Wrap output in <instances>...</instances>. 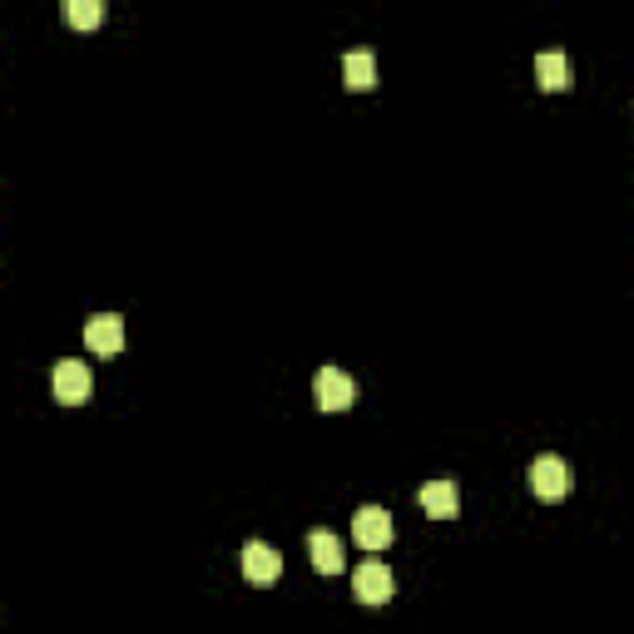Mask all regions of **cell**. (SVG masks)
I'll return each mask as SVG.
<instances>
[{
	"label": "cell",
	"mask_w": 634,
	"mask_h": 634,
	"mask_svg": "<svg viewBox=\"0 0 634 634\" xmlns=\"http://www.w3.org/2000/svg\"><path fill=\"white\" fill-rule=\"evenodd\" d=\"M50 387H55V397L65 402V407H80V402H89V392H95V376H89V367H85V362L65 357V362L55 367Z\"/></svg>",
	"instance_id": "3"
},
{
	"label": "cell",
	"mask_w": 634,
	"mask_h": 634,
	"mask_svg": "<svg viewBox=\"0 0 634 634\" xmlns=\"http://www.w3.org/2000/svg\"><path fill=\"white\" fill-rule=\"evenodd\" d=\"M85 347L99 357H115L119 347H124V318H115V312H95L85 323Z\"/></svg>",
	"instance_id": "7"
},
{
	"label": "cell",
	"mask_w": 634,
	"mask_h": 634,
	"mask_svg": "<svg viewBox=\"0 0 634 634\" xmlns=\"http://www.w3.org/2000/svg\"><path fill=\"white\" fill-rule=\"evenodd\" d=\"M312 397H318L323 411H347L357 402V382L343 372V367H318V376H312Z\"/></svg>",
	"instance_id": "1"
},
{
	"label": "cell",
	"mask_w": 634,
	"mask_h": 634,
	"mask_svg": "<svg viewBox=\"0 0 634 634\" xmlns=\"http://www.w3.org/2000/svg\"><path fill=\"white\" fill-rule=\"evenodd\" d=\"M536 75H540V89H570V60H565V50H540L536 55Z\"/></svg>",
	"instance_id": "11"
},
{
	"label": "cell",
	"mask_w": 634,
	"mask_h": 634,
	"mask_svg": "<svg viewBox=\"0 0 634 634\" xmlns=\"http://www.w3.org/2000/svg\"><path fill=\"white\" fill-rule=\"evenodd\" d=\"M352 536H357L362 550H387L397 530H392V516L382 511V505H362V511L352 516Z\"/></svg>",
	"instance_id": "5"
},
{
	"label": "cell",
	"mask_w": 634,
	"mask_h": 634,
	"mask_svg": "<svg viewBox=\"0 0 634 634\" xmlns=\"http://www.w3.org/2000/svg\"><path fill=\"white\" fill-rule=\"evenodd\" d=\"M530 491H536L540 501H560V495L570 491V466L550 452L536 456V462H530Z\"/></svg>",
	"instance_id": "6"
},
{
	"label": "cell",
	"mask_w": 634,
	"mask_h": 634,
	"mask_svg": "<svg viewBox=\"0 0 634 634\" xmlns=\"http://www.w3.org/2000/svg\"><path fill=\"white\" fill-rule=\"evenodd\" d=\"M308 550H312V565L323 570V575H337V570H343V540L333 536V530H312L308 536Z\"/></svg>",
	"instance_id": "9"
},
{
	"label": "cell",
	"mask_w": 634,
	"mask_h": 634,
	"mask_svg": "<svg viewBox=\"0 0 634 634\" xmlns=\"http://www.w3.org/2000/svg\"><path fill=\"white\" fill-rule=\"evenodd\" d=\"M65 21L75 25V31H95V25L105 21V5H99V0H65Z\"/></svg>",
	"instance_id": "12"
},
{
	"label": "cell",
	"mask_w": 634,
	"mask_h": 634,
	"mask_svg": "<svg viewBox=\"0 0 634 634\" xmlns=\"http://www.w3.org/2000/svg\"><path fill=\"white\" fill-rule=\"evenodd\" d=\"M417 501H421V511H427V516H436V521H452L456 511H462V491H456V481H427L417 491Z\"/></svg>",
	"instance_id": "8"
},
{
	"label": "cell",
	"mask_w": 634,
	"mask_h": 634,
	"mask_svg": "<svg viewBox=\"0 0 634 634\" xmlns=\"http://www.w3.org/2000/svg\"><path fill=\"white\" fill-rule=\"evenodd\" d=\"M343 75H347V89H372L376 85V55L372 50H347Z\"/></svg>",
	"instance_id": "10"
},
{
	"label": "cell",
	"mask_w": 634,
	"mask_h": 634,
	"mask_svg": "<svg viewBox=\"0 0 634 634\" xmlns=\"http://www.w3.org/2000/svg\"><path fill=\"white\" fill-rule=\"evenodd\" d=\"M352 595L362 605H387L392 595H397V575H392L382 560H362L352 575Z\"/></svg>",
	"instance_id": "2"
},
{
	"label": "cell",
	"mask_w": 634,
	"mask_h": 634,
	"mask_svg": "<svg viewBox=\"0 0 634 634\" xmlns=\"http://www.w3.org/2000/svg\"><path fill=\"white\" fill-rule=\"evenodd\" d=\"M238 565H243L248 585H273L283 575V555L273 546H263V540H248V546L238 550Z\"/></svg>",
	"instance_id": "4"
}]
</instances>
